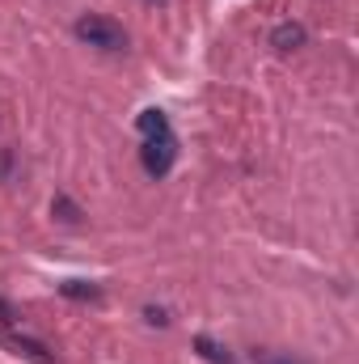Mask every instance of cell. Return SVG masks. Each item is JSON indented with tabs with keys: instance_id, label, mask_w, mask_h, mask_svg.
<instances>
[{
	"instance_id": "cell-1",
	"label": "cell",
	"mask_w": 359,
	"mask_h": 364,
	"mask_svg": "<svg viewBox=\"0 0 359 364\" xmlns=\"http://www.w3.org/2000/svg\"><path fill=\"white\" fill-rule=\"evenodd\" d=\"M77 38L81 43H89L97 51H123L127 47V30L114 21V17H101V13H85V17H77Z\"/></svg>"
},
{
	"instance_id": "cell-2",
	"label": "cell",
	"mask_w": 359,
	"mask_h": 364,
	"mask_svg": "<svg viewBox=\"0 0 359 364\" xmlns=\"http://www.w3.org/2000/svg\"><path fill=\"white\" fill-rule=\"evenodd\" d=\"M140 161H144V170H148L153 178H165V174L174 170V161H178V140H174V132H170V136H148L144 149H140Z\"/></svg>"
},
{
	"instance_id": "cell-3",
	"label": "cell",
	"mask_w": 359,
	"mask_h": 364,
	"mask_svg": "<svg viewBox=\"0 0 359 364\" xmlns=\"http://www.w3.org/2000/svg\"><path fill=\"white\" fill-rule=\"evenodd\" d=\"M270 47H275V51H296V47H304V26H300V21H279V26L270 30Z\"/></svg>"
},
{
	"instance_id": "cell-4",
	"label": "cell",
	"mask_w": 359,
	"mask_h": 364,
	"mask_svg": "<svg viewBox=\"0 0 359 364\" xmlns=\"http://www.w3.org/2000/svg\"><path fill=\"white\" fill-rule=\"evenodd\" d=\"M194 352H199L207 364H233V352H228L224 343H216L211 335H199V339H194Z\"/></svg>"
},
{
	"instance_id": "cell-5",
	"label": "cell",
	"mask_w": 359,
	"mask_h": 364,
	"mask_svg": "<svg viewBox=\"0 0 359 364\" xmlns=\"http://www.w3.org/2000/svg\"><path fill=\"white\" fill-rule=\"evenodd\" d=\"M136 123H140L144 140H148V136H170V114H165V110H144Z\"/></svg>"
},
{
	"instance_id": "cell-6",
	"label": "cell",
	"mask_w": 359,
	"mask_h": 364,
	"mask_svg": "<svg viewBox=\"0 0 359 364\" xmlns=\"http://www.w3.org/2000/svg\"><path fill=\"white\" fill-rule=\"evenodd\" d=\"M60 292L72 296V301H97V296H101V288H97V284H85V279H64Z\"/></svg>"
},
{
	"instance_id": "cell-7",
	"label": "cell",
	"mask_w": 359,
	"mask_h": 364,
	"mask_svg": "<svg viewBox=\"0 0 359 364\" xmlns=\"http://www.w3.org/2000/svg\"><path fill=\"white\" fill-rule=\"evenodd\" d=\"M51 212H55V216H60L64 225H77V220H81V208H77V203H72L68 195H55V203H51Z\"/></svg>"
},
{
	"instance_id": "cell-8",
	"label": "cell",
	"mask_w": 359,
	"mask_h": 364,
	"mask_svg": "<svg viewBox=\"0 0 359 364\" xmlns=\"http://www.w3.org/2000/svg\"><path fill=\"white\" fill-rule=\"evenodd\" d=\"M254 364H304V360H296L292 352H254Z\"/></svg>"
},
{
	"instance_id": "cell-9",
	"label": "cell",
	"mask_w": 359,
	"mask_h": 364,
	"mask_svg": "<svg viewBox=\"0 0 359 364\" xmlns=\"http://www.w3.org/2000/svg\"><path fill=\"white\" fill-rule=\"evenodd\" d=\"M144 318H148L153 326H170V314H165L161 305H144Z\"/></svg>"
},
{
	"instance_id": "cell-10",
	"label": "cell",
	"mask_w": 359,
	"mask_h": 364,
	"mask_svg": "<svg viewBox=\"0 0 359 364\" xmlns=\"http://www.w3.org/2000/svg\"><path fill=\"white\" fill-rule=\"evenodd\" d=\"M9 174V153H0V178Z\"/></svg>"
},
{
	"instance_id": "cell-11",
	"label": "cell",
	"mask_w": 359,
	"mask_h": 364,
	"mask_svg": "<svg viewBox=\"0 0 359 364\" xmlns=\"http://www.w3.org/2000/svg\"><path fill=\"white\" fill-rule=\"evenodd\" d=\"M148 4H165V0H148Z\"/></svg>"
}]
</instances>
